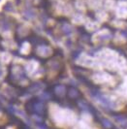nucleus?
<instances>
[{
  "label": "nucleus",
  "instance_id": "obj_1",
  "mask_svg": "<svg viewBox=\"0 0 127 129\" xmlns=\"http://www.w3.org/2000/svg\"><path fill=\"white\" fill-rule=\"evenodd\" d=\"M1 74H2V71H1V69H0V75H1Z\"/></svg>",
  "mask_w": 127,
  "mask_h": 129
}]
</instances>
